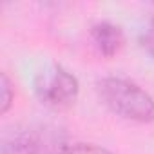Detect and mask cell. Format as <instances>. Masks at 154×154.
Returning a JSON list of instances; mask_svg holds the SVG:
<instances>
[{"label": "cell", "mask_w": 154, "mask_h": 154, "mask_svg": "<svg viewBox=\"0 0 154 154\" xmlns=\"http://www.w3.org/2000/svg\"><path fill=\"white\" fill-rule=\"evenodd\" d=\"M54 154H112L103 147L91 145V143H74V145H63Z\"/></svg>", "instance_id": "cell-5"}, {"label": "cell", "mask_w": 154, "mask_h": 154, "mask_svg": "<svg viewBox=\"0 0 154 154\" xmlns=\"http://www.w3.org/2000/svg\"><path fill=\"white\" fill-rule=\"evenodd\" d=\"M0 91H2V107H0V112H6L13 102V87H11V82H9L6 72H2V76H0Z\"/></svg>", "instance_id": "cell-6"}, {"label": "cell", "mask_w": 154, "mask_h": 154, "mask_svg": "<svg viewBox=\"0 0 154 154\" xmlns=\"http://www.w3.org/2000/svg\"><path fill=\"white\" fill-rule=\"evenodd\" d=\"M96 91L112 112L134 122H154V100L136 84L123 78H103L96 84Z\"/></svg>", "instance_id": "cell-1"}, {"label": "cell", "mask_w": 154, "mask_h": 154, "mask_svg": "<svg viewBox=\"0 0 154 154\" xmlns=\"http://www.w3.org/2000/svg\"><path fill=\"white\" fill-rule=\"evenodd\" d=\"M141 42H143V47L149 51V54L154 58V18L150 20V24H149V27H147Z\"/></svg>", "instance_id": "cell-7"}, {"label": "cell", "mask_w": 154, "mask_h": 154, "mask_svg": "<svg viewBox=\"0 0 154 154\" xmlns=\"http://www.w3.org/2000/svg\"><path fill=\"white\" fill-rule=\"evenodd\" d=\"M35 91L42 103L53 109H65L78 96V80L62 65H51L35 78Z\"/></svg>", "instance_id": "cell-2"}, {"label": "cell", "mask_w": 154, "mask_h": 154, "mask_svg": "<svg viewBox=\"0 0 154 154\" xmlns=\"http://www.w3.org/2000/svg\"><path fill=\"white\" fill-rule=\"evenodd\" d=\"M40 136L35 131H20L13 138L4 141V154H38L40 152Z\"/></svg>", "instance_id": "cell-4"}, {"label": "cell", "mask_w": 154, "mask_h": 154, "mask_svg": "<svg viewBox=\"0 0 154 154\" xmlns=\"http://www.w3.org/2000/svg\"><path fill=\"white\" fill-rule=\"evenodd\" d=\"M91 38L94 47L107 58L120 53L123 47V33L122 27L111 22H98L91 27Z\"/></svg>", "instance_id": "cell-3"}]
</instances>
